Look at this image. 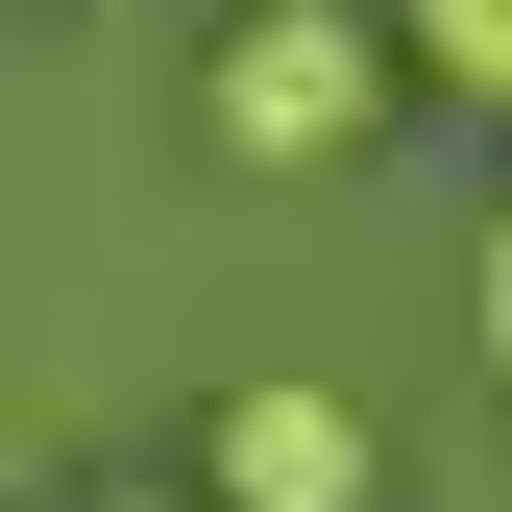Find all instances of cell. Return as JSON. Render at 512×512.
<instances>
[{
    "label": "cell",
    "instance_id": "obj_4",
    "mask_svg": "<svg viewBox=\"0 0 512 512\" xmlns=\"http://www.w3.org/2000/svg\"><path fill=\"white\" fill-rule=\"evenodd\" d=\"M464 342H488V391H512V220L464 244Z\"/></svg>",
    "mask_w": 512,
    "mask_h": 512
},
{
    "label": "cell",
    "instance_id": "obj_2",
    "mask_svg": "<svg viewBox=\"0 0 512 512\" xmlns=\"http://www.w3.org/2000/svg\"><path fill=\"white\" fill-rule=\"evenodd\" d=\"M196 512H391V439H366L342 391H293V366H269V391L196 415Z\"/></svg>",
    "mask_w": 512,
    "mask_h": 512
},
{
    "label": "cell",
    "instance_id": "obj_5",
    "mask_svg": "<svg viewBox=\"0 0 512 512\" xmlns=\"http://www.w3.org/2000/svg\"><path fill=\"white\" fill-rule=\"evenodd\" d=\"M74 512H196V488H74Z\"/></svg>",
    "mask_w": 512,
    "mask_h": 512
},
{
    "label": "cell",
    "instance_id": "obj_1",
    "mask_svg": "<svg viewBox=\"0 0 512 512\" xmlns=\"http://www.w3.org/2000/svg\"><path fill=\"white\" fill-rule=\"evenodd\" d=\"M366 122H391V25H342V0H269V25L196 49V147L220 171H342Z\"/></svg>",
    "mask_w": 512,
    "mask_h": 512
},
{
    "label": "cell",
    "instance_id": "obj_3",
    "mask_svg": "<svg viewBox=\"0 0 512 512\" xmlns=\"http://www.w3.org/2000/svg\"><path fill=\"white\" fill-rule=\"evenodd\" d=\"M415 74H439V98H512V0H439V25H391V98H415Z\"/></svg>",
    "mask_w": 512,
    "mask_h": 512
}]
</instances>
